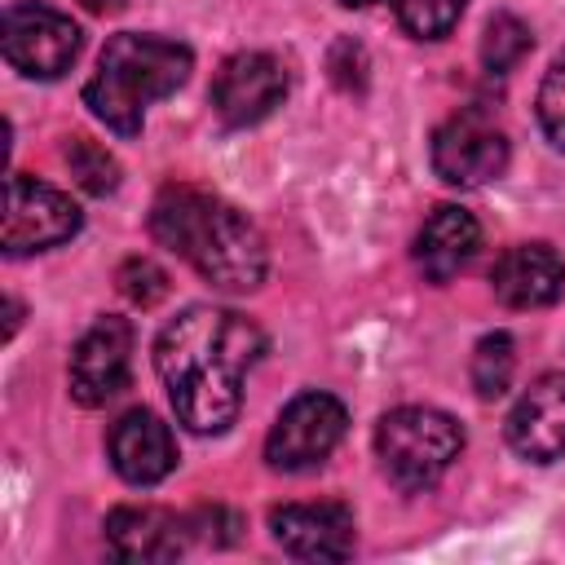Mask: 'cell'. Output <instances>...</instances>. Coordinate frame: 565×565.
<instances>
[{
    "mask_svg": "<svg viewBox=\"0 0 565 565\" xmlns=\"http://www.w3.org/2000/svg\"><path fill=\"white\" fill-rule=\"evenodd\" d=\"M265 353V335L234 309L194 305L154 340V366L190 433H225L243 406V375Z\"/></svg>",
    "mask_w": 565,
    "mask_h": 565,
    "instance_id": "cell-1",
    "label": "cell"
},
{
    "mask_svg": "<svg viewBox=\"0 0 565 565\" xmlns=\"http://www.w3.org/2000/svg\"><path fill=\"white\" fill-rule=\"evenodd\" d=\"M150 234L168 252L185 256L221 291H252L269 269V252L256 221L194 185H168L154 199Z\"/></svg>",
    "mask_w": 565,
    "mask_h": 565,
    "instance_id": "cell-2",
    "label": "cell"
},
{
    "mask_svg": "<svg viewBox=\"0 0 565 565\" xmlns=\"http://www.w3.org/2000/svg\"><path fill=\"white\" fill-rule=\"evenodd\" d=\"M190 66H194V57L185 44L163 40V35L124 31L115 40H106L93 79L84 84V102L106 128H115L119 137H137L146 106L177 93L185 84Z\"/></svg>",
    "mask_w": 565,
    "mask_h": 565,
    "instance_id": "cell-3",
    "label": "cell"
},
{
    "mask_svg": "<svg viewBox=\"0 0 565 565\" xmlns=\"http://www.w3.org/2000/svg\"><path fill=\"white\" fill-rule=\"evenodd\" d=\"M463 450V428L437 406H397L375 428V455L397 490H428Z\"/></svg>",
    "mask_w": 565,
    "mask_h": 565,
    "instance_id": "cell-4",
    "label": "cell"
},
{
    "mask_svg": "<svg viewBox=\"0 0 565 565\" xmlns=\"http://www.w3.org/2000/svg\"><path fill=\"white\" fill-rule=\"evenodd\" d=\"M0 49L13 71L31 79H57L79 53V26L49 4H9L0 22Z\"/></svg>",
    "mask_w": 565,
    "mask_h": 565,
    "instance_id": "cell-5",
    "label": "cell"
},
{
    "mask_svg": "<svg viewBox=\"0 0 565 565\" xmlns=\"http://www.w3.org/2000/svg\"><path fill=\"white\" fill-rule=\"evenodd\" d=\"M344 406L331 393H300L282 406V415L274 419L269 437H265V459L278 472H305L313 463H322L340 437H344Z\"/></svg>",
    "mask_w": 565,
    "mask_h": 565,
    "instance_id": "cell-6",
    "label": "cell"
},
{
    "mask_svg": "<svg viewBox=\"0 0 565 565\" xmlns=\"http://www.w3.org/2000/svg\"><path fill=\"white\" fill-rule=\"evenodd\" d=\"M503 168H508V137L486 110L468 106L433 132V172L446 185L472 190L503 177Z\"/></svg>",
    "mask_w": 565,
    "mask_h": 565,
    "instance_id": "cell-7",
    "label": "cell"
},
{
    "mask_svg": "<svg viewBox=\"0 0 565 565\" xmlns=\"http://www.w3.org/2000/svg\"><path fill=\"white\" fill-rule=\"evenodd\" d=\"M79 207L71 203V194L13 172L9 190H4V252L9 256H26V252H44L66 243L79 230Z\"/></svg>",
    "mask_w": 565,
    "mask_h": 565,
    "instance_id": "cell-8",
    "label": "cell"
},
{
    "mask_svg": "<svg viewBox=\"0 0 565 565\" xmlns=\"http://www.w3.org/2000/svg\"><path fill=\"white\" fill-rule=\"evenodd\" d=\"M132 366V327L128 318H97L71 353V397L79 406H106L124 393Z\"/></svg>",
    "mask_w": 565,
    "mask_h": 565,
    "instance_id": "cell-9",
    "label": "cell"
},
{
    "mask_svg": "<svg viewBox=\"0 0 565 565\" xmlns=\"http://www.w3.org/2000/svg\"><path fill=\"white\" fill-rule=\"evenodd\" d=\"M282 97L287 71L274 53H234L212 84V106L230 128L260 124L265 115H274V106H282Z\"/></svg>",
    "mask_w": 565,
    "mask_h": 565,
    "instance_id": "cell-10",
    "label": "cell"
},
{
    "mask_svg": "<svg viewBox=\"0 0 565 565\" xmlns=\"http://www.w3.org/2000/svg\"><path fill=\"white\" fill-rule=\"evenodd\" d=\"M508 446L530 463H552L565 455V375H539L508 415Z\"/></svg>",
    "mask_w": 565,
    "mask_h": 565,
    "instance_id": "cell-11",
    "label": "cell"
},
{
    "mask_svg": "<svg viewBox=\"0 0 565 565\" xmlns=\"http://www.w3.org/2000/svg\"><path fill=\"white\" fill-rule=\"evenodd\" d=\"M274 539L300 561H344L353 552V512L344 503H282L269 512Z\"/></svg>",
    "mask_w": 565,
    "mask_h": 565,
    "instance_id": "cell-12",
    "label": "cell"
},
{
    "mask_svg": "<svg viewBox=\"0 0 565 565\" xmlns=\"http://www.w3.org/2000/svg\"><path fill=\"white\" fill-rule=\"evenodd\" d=\"M110 463L128 486H154L177 468V441L150 411H128L110 428Z\"/></svg>",
    "mask_w": 565,
    "mask_h": 565,
    "instance_id": "cell-13",
    "label": "cell"
},
{
    "mask_svg": "<svg viewBox=\"0 0 565 565\" xmlns=\"http://www.w3.org/2000/svg\"><path fill=\"white\" fill-rule=\"evenodd\" d=\"M106 543L119 561H177L185 552V521H177L168 508L124 503L106 516Z\"/></svg>",
    "mask_w": 565,
    "mask_h": 565,
    "instance_id": "cell-14",
    "label": "cell"
},
{
    "mask_svg": "<svg viewBox=\"0 0 565 565\" xmlns=\"http://www.w3.org/2000/svg\"><path fill=\"white\" fill-rule=\"evenodd\" d=\"M490 282L508 309H543L565 291V265L547 243H521L499 256Z\"/></svg>",
    "mask_w": 565,
    "mask_h": 565,
    "instance_id": "cell-15",
    "label": "cell"
},
{
    "mask_svg": "<svg viewBox=\"0 0 565 565\" xmlns=\"http://www.w3.org/2000/svg\"><path fill=\"white\" fill-rule=\"evenodd\" d=\"M481 247V225L468 207L441 203L415 234V265L428 282H450Z\"/></svg>",
    "mask_w": 565,
    "mask_h": 565,
    "instance_id": "cell-16",
    "label": "cell"
},
{
    "mask_svg": "<svg viewBox=\"0 0 565 565\" xmlns=\"http://www.w3.org/2000/svg\"><path fill=\"white\" fill-rule=\"evenodd\" d=\"M530 49H534V35H530V26H525L516 13H494V18L486 22L481 62H486L490 75H508Z\"/></svg>",
    "mask_w": 565,
    "mask_h": 565,
    "instance_id": "cell-17",
    "label": "cell"
},
{
    "mask_svg": "<svg viewBox=\"0 0 565 565\" xmlns=\"http://www.w3.org/2000/svg\"><path fill=\"white\" fill-rule=\"evenodd\" d=\"M512 371H516L512 335H508V331L481 335V340H477V349H472V388H477V397L494 402V397L512 384Z\"/></svg>",
    "mask_w": 565,
    "mask_h": 565,
    "instance_id": "cell-18",
    "label": "cell"
},
{
    "mask_svg": "<svg viewBox=\"0 0 565 565\" xmlns=\"http://www.w3.org/2000/svg\"><path fill=\"white\" fill-rule=\"evenodd\" d=\"M66 163H71V177L88 190V194H110L119 185V163L106 146L88 141V137H71L66 146Z\"/></svg>",
    "mask_w": 565,
    "mask_h": 565,
    "instance_id": "cell-19",
    "label": "cell"
},
{
    "mask_svg": "<svg viewBox=\"0 0 565 565\" xmlns=\"http://www.w3.org/2000/svg\"><path fill=\"white\" fill-rule=\"evenodd\" d=\"M388 4L397 9V22L415 40H441L459 22V13H463L468 0H388Z\"/></svg>",
    "mask_w": 565,
    "mask_h": 565,
    "instance_id": "cell-20",
    "label": "cell"
},
{
    "mask_svg": "<svg viewBox=\"0 0 565 565\" xmlns=\"http://www.w3.org/2000/svg\"><path fill=\"white\" fill-rule=\"evenodd\" d=\"M115 282H119V291H124L132 305H141V309H150V305H159V300L168 296V274H163L154 260H146V256L124 260Z\"/></svg>",
    "mask_w": 565,
    "mask_h": 565,
    "instance_id": "cell-21",
    "label": "cell"
},
{
    "mask_svg": "<svg viewBox=\"0 0 565 565\" xmlns=\"http://www.w3.org/2000/svg\"><path fill=\"white\" fill-rule=\"evenodd\" d=\"M539 124H543L547 141L565 150V53L547 66V75L539 84Z\"/></svg>",
    "mask_w": 565,
    "mask_h": 565,
    "instance_id": "cell-22",
    "label": "cell"
},
{
    "mask_svg": "<svg viewBox=\"0 0 565 565\" xmlns=\"http://www.w3.org/2000/svg\"><path fill=\"white\" fill-rule=\"evenodd\" d=\"M84 9H93V13H119L124 9V0H79Z\"/></svg>",
    "mask_w": 565,
    "mask_h": 565,
    "instance_id": "cell-23",
    "label": "cell"
},
{
    "mask_svg": "<svg viewBox=\"0 0 565 565\" xmlns=\"http://www.w3.org/2000/svg\"><path fill=\"white\" fill-rule=\"evenodd\" d=\"M340 4H349V9H366V4H380V0H340Z\"/></svg>",
    "mask_w": 565,
    "mask_h": 565,
    "instance_id": "cell-24",
    "label": "cell"
}]
</instances>
